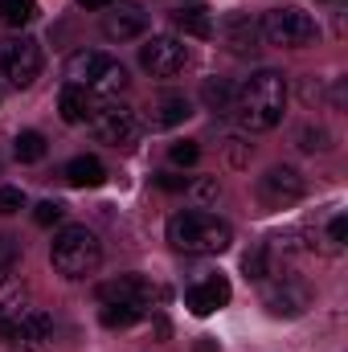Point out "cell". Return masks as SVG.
I'll use <instances>...</instances> for the list:
<instances>
[{
	"label": "cell",
	"instance_id": "obj_1",
	"mask_svg": "<svg viewBox=\"0 0 348 352\" xmlns=\"http://www.w3.org/2000/svg\"><path fill=\"white\" fill-rule=\"evenodd\" d=\"M287 107V78L279 70H254L234 90V119L242 131H270Z\"/></svg>",
	"mask_w": 348,
	"mask_h": 352
},
{
	"label": "cell",
	"instance_id": "obj_2",
	"mask_svg": "<svg viewBox=\"0 0 348 352\" xmlns=\"http://www.w3.org/2000/svg\"><path fill=\"white\" fill-rule=\"evenodd\" d=\"M168 242L180 254H221V250H230L234 230L217 213L188 209V213H176L173 221H168Z\"/></svg>",
	"mask_w": 348,
	"mask_h": 352
},
{
	"label": "cell",
	"instance_id": "obj_3",
	"mask_svg": "<svg viewBox=\"0 0 348 352\" xmlns=\"http://www.w3.org/2000/svg\"><path fill=\"white\" fill-rule=\"evenodd\" d=\"M50 263H54L58 274H66V278H87V274H94L98 263H102V246H98L94 230H87V226H66L54 238V246H50Z\"/></svg>",
	"mask_w": 348,
	"mask_h": 352
},
{
	"label": "cell",
	"instance_id": "obj_4",
	"mask_svg": "<svg viewBox=\"0 0 348 352\" xmlns=\"http://www.w3.org/2000/svg\"><path fill=\"white\" fill-rule=\"evenodd\" d=\"M66 78H70V87L94 90V94H119L127 87V70L111 54H98V50H78L66 62Z\"/></svg>",
	"mask_w": 348,
	"mask_h": 352
},
{
	"label": "cell",
	"instance_id": "obj_5",
	"mask_svg": "<svg viewBox=\"0 0 348 352\" xmlns=\"http://www.w3.org/2000/svg\"><path fill=\"white\" fill-rule=\"evenodd\" d=\"M259 33L270 45H279V50H307V45H316L320 25H316L312 12H303V8H270V12L262 16Z\"/></svg>",
	"mask_w": 348,
	"mask_h": 352
},
{
	"label": "cell",
	"instance_id": "obj_6",
	"mask_svg": "<svg viewBox=\"0 0 348 352\" xmlns=\"http://www.w3.org/2000/svg\"><path fill=\"white\" fill-rule=\"evenodd\" d=\"M41 74V45L33 37H4L0 41V78L8 87L25 90Z\"/></svg>",
	"mask_w": 348,
	"mask_h": 352
},
{
	"label": "cell",
	"instance_id": "obj_7",
	"mask_svg": "<svg viewBox=\"0 0 348 352\" xmlns=\"http://www.w3.org/2000/svg\"><path fill=\"white\" fill-rule=\"evenodd\" d=\"M90 131L102 140V144H111V148H119V144H131L135 140V131H140V119H135V111L131 107H123V102H115V98H102V102H94L90 107Z\"/></svg>",
	"mask_w": 348,
	"mask_h": 352
},
{
	"label": "cell",
	"instance_id": "obj_8",
	"mask_svg": "<svg viewBox=\"0 0 348 352\" xmlns=\"http://www.w3.org/2000/svg\"><path fill=\"white\" fill-rule=\"evenodd\" d=\"M54 336V320L41 311V307H25L21 316L12 320H0V340L8 349H33V352H45Z\"/></svg>",
	"mask_w": 348,
	"mask_h": 352
},
{
	"label": "cell",
	"instance_id": "obj_9",
	"mask_svg": "<svg viewBox=\"0 0 348 352\" xmlns=\"http://www.w3.org/2000/svg\"><path fill=\"white\" fill-rule=\"evenodd\" d=\"M188 62V45L180 37H152L148 45H140V66L152 78H176Z\"/></svg>",
	"mask_w": 348,
	"mask_h": 352
},
{
	"label": "cell",
	"instance_id": "obj_10",
	"mask_svg": "<svg viewBox=\"0 0 348 352\" xmlns=\"http://www.w3.org/2000/svg\"><path fill=\"white\" fill-rule=\"evenodd\" d=\"M259 197L270 209L295 205V201L303 197V176L295 173V168H287V164H279V168H270V173L259 180Z\"/></svg>",
	"mask_w": 348,
	"mask_h": 352
},
{
	"label": "cell",
	"instance_id": "obj_11",
	"mask_svg": "<svg viewBox=\"0 0 348 352\" xmlns=\"http://www.w3.org/2000/svg\"><path fill=\"white\" fill-rule=\"evenodd\" d=\"M156 295H160V291H156L144 274H119V278H111V283L98 287V299H102V303H144V307H152Z\"/></svg>",
	"mask_w": 348,
	"mask_h": 352
},
{
	"label": "cell",
	"instance_id": "obj_12",
	"mask_svg": "<svg viewBox=\"0 0 348 352\" xmlns=\"http://www.w3.org/2000/svg\"><path fill=\"white\" fill-rule=\"evenodd\" d=\"M230 303V283L221 278V274H209V278H201V283H193L188 291H184V307L193 311V316H213V311H221Z\"/></svg>",
	"mask_w": 348,
	"mask_h": 352
},
{
	"label": "cell",
	"instance_id": "obj_13",
	"mask_svg": "<svg viewBox=\"0 0 348 352\" xmlns=\"http://www.w3.org/2000/svg\"><path fill=\"white\" fill-rule=\"evenodd\" d=\"M148 29V12L140 8V4H111V12L102 16V33L111 37V41H131V37H140Z\"/></svg>",
	"mask_w": 348,
	"mask_h": 352
},
{
	"label": "cell",
	"instance_id": "obj_14",
	"mask_svg": "<svg viewBox=\"0 0 348 352\" xmlns=\"http://www.w3.org/2000/svg\"><path fill=\"white\" fill-rule=\"evenodd\" d=\"M188 115H193V107H188L184 94H156V98L148 102L144 123H148L152 131H168V127H176V123H184Z\"/></svg>",
	"mask_w": 348,
	"mask_h": 352
},
{
	"label": "cell",
	"instance_id": "obj_15",
	"mask_svg": "<svg viewBox=\"0 0 348 352\" xmlns=\"http://www.w3.org/2000/svg\"><path fill=\"white\" fill-rule=\"evenodd\" d=\"M262 303H266L270 316H299V311L307 307V291H303L299 283L283 278V283H270V287H266Z\"/></svg>",
	"mask_w": 348,
	"mask_h": 352
},
{
	"label": "cell",
	"instance_id": "obj_16",
	"mask_svg": "<svg viewBox=\"0 0 348 352\" xmlns=\"http://www.w3.org/2000/svg\"><path fill=\"white\" fill-rule=\"evenodd\" d=\"M66 180H70L74 188H98V184L107 180V168H102L98 156H74V160L66 164Z\"/></svg>",
	"mask_w": 348,
	"mask_h": 352
},
{
	"label": "cell",
	"instance_id": "obj_17",
	"mask_svg": "<svg viewBox=\"0 0 348 352\" xmlns=\"http://www.w3.org/2000/svg\"><path fill=\"white\" fill-rule=\"evenodd\" d=\"M90 107H94V98L83 87H62V94H58V111H62L66 123H87Z\"/></svg>",
	"mask_w": 348,
	"mask_h": 352
},
{
	"label": "cell",
	"instance_id": "obj_18",
	"mask_svg": "<svg viewBox=\"0 0 348 352\" xmlns=\"http://www.w3.org/2000/svg\"><path fill=\"white\" fill-rule=\"evenodd\" d=\"M25 307H29V287H25L21 278L4 274V278H0V320H12V316H21Z\"/></svg>",
	"mask_w": 348,
	"mask_h": 352
},
{
	"label": "cell",
	"instance_id": "obj_19",
	"mask_svg": "<svg viewBox=\"0 0 348 352\" xmlns=\"http://www.w3.org/2000/svg\"><path fill=\"white\" fill-rule=\"evenodd\" d=\"M234 90L226 78H205V87H201V102H205V111H213V115H234Z\"/></svg>",
	"mask_w": 348,
	"mask_h": 352
},
{
	"label": "cell",
	"instance_id": "obj_20",
	"mask_svg": "<svg viewBox=\"0 0 348 352\" xmlns=\"http://www.w3.org/2000/svg\"><path fill=\"white\" fill-rule=\"evenodd\" d=\"M226 41H230L234 54H250V50H259V45H254V41H259L254 21H250V16H230V21H226Z\"/></svg>",
	"mask_w": 348,
	"mask_h": 352
},
{
	"label": "cell",
	"instance_id": "obj_21",
	"mask_svg": "<svg viewBox=\"0 0 348 352\" xmlns=\"http://www.w3.org/2000/svg\"><path fill=\"white\" fill-rule=\"evenodd\" d=\"M148 316V307L144 303H102V328H131V324H140Z\"/></svg>",
	"mask_w": 348,
	"mask_h": 352
},
{
	"label": "cell",
	"instance_id": "obj_22",
	"mask_svg": "<svg viewBox=\"0 0 348 352\" xmlns=\"http://www.w3.org/2000/svg\"><path fill=\"white\" fill-rule=\"evenodd\" d=\"M242 270H246V278L266 283V278L274 274V246H270V242H262L259 250H250V254L242 258Z\"/></svg>",
	"mask_w": 348,
	"mask_h": 352
},
{
	"label": "cell",
	"instance_id": "obj_23",
	"mask_svg": "<svg viewBox=\"0 0 348 352\" xmlns=\"http://www.w3.org/2000/svg\"><path fill=\"white\" fill-rule=\"evenodd\" d=\"M176 29H184L188 37H213V16H209V8H180Z\"/></svg>",
	"mask_w": 348,
	"mask_h": 352
},
{
	"label": "cell",
	"instance_id": "obj_24",
	"mask_svg": "<svg viewBox=\"0 0 348 352\" xmlns=\"http://www.w3.org/2000/svg\"><path fill=\"white\" fill-rule=\"evenodd\" d=\"M12 156H17L21 164H37V160H45V135H41V131H21L17 144H12Z\"/></svg>",
	"mask_w": 348,
	"mask_h": 352
},
{
	"label": "cell",
	"instance_id": "obj_25",
	"mask_svg": "<svg viewBox=\"0 0 348 352\" xmlns=\"http://www.w3.org/2000/svg\"><path fill=\"white\" fill-rule=\"evenodd\" d=\"M33 16H37V0H0V21H4V25L21 29V25H29Z\"/></svg>",
	"mask_w": 348,
	"mask_h": 352
},
{
	"label": "cell",
	"instance_id": "obj_26",
	"mask_svg": "<svg viewBox=\"0 0 348 352\" xmlns=\"http://www.w3.org/2000/svg\"><path fill=\"white\" fill-rule=\"evenodd\" d=\"M62 217H66V205H62V201H41V205L33 209V221H37L41 230H50V226H58Z\"/></svg>",
	"mask_w": 348,
	"mask_h": 352
},
{
	"label": "cell",
	"instance_id": "obj_27",
	"mask_svg": "<svg viewBox=\"0 0 348 352\" xmlns=\"http://www.w3.org/2000/svg\"><path fill=\"white\" fill-rule=\"evenodd\" d=\"M197 156H201V148H197L193 140H180V144L168 148V160H173V164H184V168H188V164H197Z\"/></svg>",
	"mask_w": 348,
	"mask_h": 352
},
{
	"label": "cell",
	"instance_id": "obj_28",
	"mask_svg": "<svg viewBox=\"0 0 348 352\" xmlns=\"http://www.w3.org/2000/svg\"><path fill=\"white\" fill-rule=\"evenodd\" d=\"M17 258H21V242L4 234V238H0V274H8V270L17 266Z\"/></svg>",
	"mask_w": 348,
	"mask_h": 352
},
{
	"label": "cell",
	"instance_id": "obj_29",
	"mask_svg": "<svg viewBox=\"0 0 348 352\" xmlns=\"http://www.w3.org/2000/svg\"><path fill=\"white\" fill-rule=\"evenodd\" d=\"M299 148H303V152L328 148V131H324V127H303V131H299Z\"/></svg>",
	"mask_w": 348,
	"mask_h": 352
},
{
	"label": "cell",
	"instance_id": "obj_30",
	"mask_svg": "<svg viewBox=\"0 0 348 352\" xmlns=\"http://www.w3.org/2000/svg\"><path fill=\"white\" fill-rule=\"evenodd\" d=\"M21 209H25V192L4 184V188H0V213H21Z\"/></svg>",
	"mask_w": 348,
	"mask_h": 352
},
{
	"label": "cell",
	"instance_id": "obj_31",
	"mask_svg": "<svg viewBox=\"0 0 348 352\" xmlns=\"http://www.w3.org/2000/svg\"><path fill=\"white\" fill-rule=\"evenodd\" d=\"M345 234H348V217H345V213H336V217L328 221V242L340 250V246H345Z\"/></svg>",
	"mask_w": 348,
	"mask_h": 352
},
{
	"label": "cell",
	"instance_id": "obj_32",
	"mask_svg": "<svg viewBox=\"0 0 348 352\" xmlns=\"http://www.w3.org/2000/svg\"><path fill=\"white\" fill-rule=\"evenodd\" d=\"M156 184H160L164 192H184V188H188V180H184V176H173V173H160Z\"/></svg>",
	"mask_w": 348,
	"mask_h": 352
},
{
	"label": "cell",
	"instance_id": "obj_33",
	"mask_svg": "<svg viewBox=\"0 0 348 352\" xmlns=\"http://www.w3.org/2000/svg\"><path fill=\"white\" fill-rule=\"evenodd\" d=\"M78 4H83V8H111L115 0H78Z\"/></svg>",
	"mask_w": 348,
	"mask_h": 352
}]
</instances>
